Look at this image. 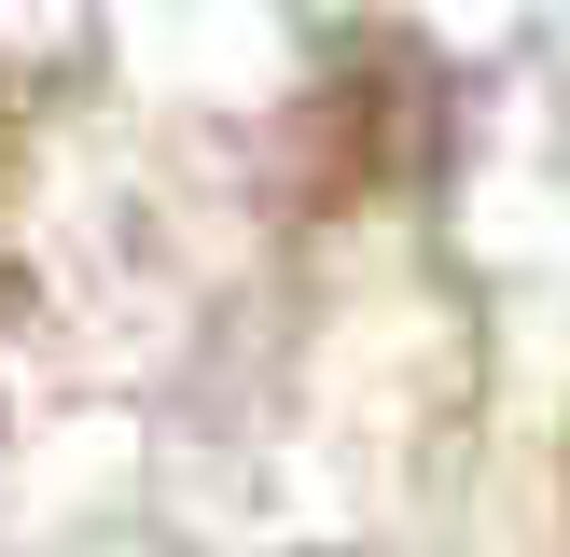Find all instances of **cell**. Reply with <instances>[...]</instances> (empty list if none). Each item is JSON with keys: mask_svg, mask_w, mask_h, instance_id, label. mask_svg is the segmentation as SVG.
<instances>
[]
</instances>
